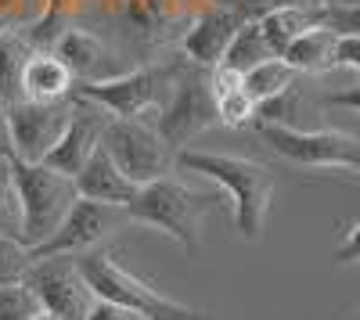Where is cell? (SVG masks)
Here are the masks:
<instances>
[{"label":"cell","mask_w":360,"mask_h":320,"mask_svg":"<svg viewBox=\"0 0 360 320\" xmlns=\"http://www.w3.org/2000/svg\"><path fill=\"white\" fill-rule=\"evenodd\" d=\"M0 155L15 159V144H11V115H8V105L0 101Z\"/></svg>","instance_id":"cell-30"},{"label":"cell","mask_w":360,"mask_h":320,"mask_svg":"<svg viewBox=\"0 0 360 320\" xmlns=\"http://www.w3.org/2000/svg\"><path fill=\"white\" fill-rule=\"evenodd\" d=\"M29 292L40 299L44 309H51L62 320H86V309L94 306V292L83 277L79 255H47L33 259L25 274Z\"/></svg>","instance_id":"cell-10"},{"label":"cell","mask_w":360,"mask_h":320,"mask_svg":"<svg viewBox=\"0 0 360 320\" xmlns=\"http://www.w3.org/2000/svg\"><path fill=\"white\" fill-rule=\"evenodd\" d=\"M217 108H220V123L224 126H252L259 105L249 98L245 86H238V91H231V94H224L217 101Z\"/></svg>","instance_id":"cell-25"},{"label":"cell","mask_w":360,"mask_h":320,"mask_svg":"<svg viewBox=\"0 0 360 320\" xmlns=\"http://www.w3.org/2000/svg\"><path fill=\"white\" fill-rule=\"evenodd\" d=\"M176 166L188 169V173H198V177L213 180L220 191H227L231 213H234V227H238V234H242V241L256 245L263 238L270 198H274V187H278L274 169L256 162V159L205 152V148L176 152Z\"/></svg>","instance_id":"cell-1"},{"label":"cell","mask_w":360,"mask_h":320,"mask_svg":"<svg viewBox=\"0 0 360 320\" xmlns=\"http://www.w3.org/2000/svg\"><path fill=\"white\" fill-rule=\"evenodd\" d=\"M76 8V0H44V15H51V18H62L65 22V15Z\"/></svg>","instance_id":"cell-31"},{"label":"cell","mask_w":360,"mask_h":320,"mask_svg":"<svg viewBox=\"0 0 360 320\" xmlns=\"http://www.w3.org/2000/svg\"><path fill=\"white\" fill-rule=\"evenodd\" d=\"M40 299L29 292V284H0V320H33L40 313Z\"/></svg>","instance_id":"cell-23"},{"label":"cell","mask_w":360,"mask_h":320,"mask_svg":"<svg viewBox=\"0 0 360 320\" xmlns=\"http://www.w3.org/2000/svg\"><path fill=\"white\" fill-rule=\"evenodd\" d=\"M79 267H83V277L90 284L94 299H105V302H115V306H127L148 320H205L202 309H191L184 302H176L162 292H155L144 277H137L134 270H127L115 255L108 252H83L79 255Z\"/></svg>","instance_id":"cell-3"},{"label":"cell","mask_w":360,"mask_h":320,"mask_svg":"<svg viewBox=\"0 0 360 320\" xmlns=\"http://www.w3.org/2000/svg\"><path fill=\"white\" fill-rule=\"evenodd\" d=\"M335 69H353V72L360 76V36H353V33H339Z\"/></svg>","instance_id":"cell-26"},{"label":"cell","mask_w":360,"mask_h":320,"mask_svg":"<svg viewBox=\"0 0 360 320\" xmlns=\"http://www.w3.org/2000/svg\"><path fill=\"white\" fill-rule=\"evenodd\" d=\"M335 47H339V33L328 25H314L299 36L281 58L295 69V72H307V76H317V72H328L335 69Z\"/></svg>","instance_id":"cell-18"},{"label":"cell","mask_w":360,"mask_h":320,"mask_svg":"<svg viewBox=\"0 0 360 320\" xmlns=\"http://www.w3.org/2000/svg\"><path fill=\"white\" fill-rule=\"evenodd\" d=\"M295 76H299V72L285 62V58H270V62H263V65H256V69H249V72L242 76V86L249 91V98H252L256 105H263V101H270V98H281L285 91H292Z\"/></svg>","instance_id":"cell-21"},{"label":"cell","mask_w":360,"mask_h":320,"mask_svg":"<svg viewBox=\"0 0 360 320\" xmlns=\"http://www.w3.org/2000/svg\"><path fill=\"white\" fill-rule=\"evenodd\" d=\"M76 191L79 198H94V201H108V206H130L137 198V184L115 166V159L108 155L105 144H98L94 155L86 159V166L76 177Z\"/></svg>","instance_id":"cell-15"},{"label":"cell","mask_w":360,"mask_h":320,"mask_svg":"<svg viewBox=\"0 0 360 320\" xmlns=\"http://www.w3.org/2000/svg\"><path fill=\"white\" fill-rule=\"evenodd\" d=\"M328 4H346V8H360V0H328Z\"/></svg>","instance_id":"cell-33"},{"label":"cell","mask_w":360,"mask_h":320,"mask_svg":"<svg viewBox=\"0 0 360 320\" xmlns=\"http://www.w3.org/2000/svg\"><path fill=\"white\" fill-rule=\"evenodd\" d=\"M108 119L112 115L101 105L72 94V119H69L62 140H58L51 148V155L44 159V166H51V169H58V173H65V177L76 180L79 169L86 166V159L94 155V148L101 144V133H105Z\"/></svg>","instance_id":"cell-12"},{"label":"cell","mask_w":360,"mask_h":320,"mask_svg":"<svg viewBox=\"0 0 360 320\" xmlns=\"http://www.w3.org/2000/svg\"><path fill=\"white\" fill-rule=\"evenodd\" d=\"M8 25H15V22H11L8 15H0V33H4V29H8Z\"/></svg>","instance_id":"cell-34"},{"label":"cell","mask_w":360,"mask_h":320,"mask_svg":"<svg viewBox=\"0 0 360 320\" xmlns=\"http://www.w3.org/2000/svg\"><path fill=\"white\" fill-rule=\"evenodd\" d=\"M256 133L274 148L285 162L303 169H349L360 177V137L339 130H299L292 123H252Z\"/></svg>","instance_id":"cell-6"},{"label":"cell","mask_w":360,"mask_h":320,"mask_svg":"<svg viewBox=\"0 0 360 320\" xmlns=\"http://www.w3.org/2000/svg\"><path fill=\"white\" fill-rule=\"evenodd\" d=\"M15 180H18V194H22V245L37 248L44 245L62 220L69 216L72 201L79 198L76 180L58 173L44 162H22L15 159Z\"/></svg>","instance_id":"cell-4"},{"label":"cell","mask_w":360,"mask_h":320,"mask_svg":"<svg viewBox=\"0 0 360 320\" xmlns=\"http://www.w3.org/2000/svg\"><path fill=\"white\" fill-rule=\"evenodd\" d=\"M33 320H62V316H54V313H51V309H40V313H37V316H33Z\"/></svg>","instance_id":"cell-32"},{"label":"cell","mask_w":360,"mask_h":320,"mask_svg":"<svg viewBox=\"0 0 360 320\" xmlns=\"http://www.w3.org/2000/svg\"><path fill=\"white\" fill-rule=\"evenodd\" d=\"M217 123H220V108L213 98V86H209V76L176 72L169 101L155 112V126H159L162 140L173 152H184V148H191V140L198 133H205Z\"/></svg>","instance_id":"cell-7"},{"label":"cell","mask_w":360,"mask_h":320,"mask_svg":"<svg viewBox=\"0 0 360 320\" xmlns=\"http://www.w3.org/2000/svg\"><path fill=\"white\" fill-rule=\"evenodd\" d=\"M11 115V144L15 159L22 162H44L51 148L62 140L69 119H72V94L62 101H15L8 105Z\"/></svg>","instance_id":"cell-11"},{"label":"cell","mask_w":360,"mask_h":320,"mask_svg":"<svg viewBox=\"0 0 360 320\" xmlns=\"http://www.w3.org/2000/svg\"><path fill=\"white\" fill-rule=\"evenodd\" d=\"M353 320H360V313H356V316H353Z\"/></svg>","instance_id":"cell-35"},{"label":"cell","mask_w":360,"mask_h":320,"mask_svg":"<svg viewBox=\"0 0 360 320\" xmlns=\"http://www.w3.org/2000/svg\"><path fill=\"white\" fill-rule=\"evenodd\" d=\"M220 201H224V191H195L188 184H180L176 177H162L155 184H144L137 198L127 206V213H130V223L162 230L173 241H180L184 255L195 259L202 245V220L213 209H220Z\"/></svg>","instance_id":"cell-2"},{"label":"cell","mask_w":360,"mask_h":320,"mask_svg":"<svg viewBox=\"0 0 360 320\" xmlns=\"http://www.w3.org/2000/svg\"><path fill=\"white\" fill-rule=\"evenodd\" d=\"M242 22H245V15L238 8H205L191 22L184 40H180L188 62H195L202 69H217L224 62V54H227V47H231V40H234Z\"/></svg>","instance_id":"cell-13"},{"label":"cell","mask_w":360,"mask_h":320,"mask_svg":"<svg viewBox=\"0 0 360 320\" xmlns=\"http://www.w3.org/2000/svg\"><path fill=\"white\" fill-rule=\"evenodd\" d=\"M130 223L127 206H108V201H94V198H76L69 216L62 220V227L54 234L29 248L33 259H47V255H83L94 252L101 241H108L115 230H123Z\"/></svg>","instance_id":"cell-9"},{"label":"cell","mask_w":360,"mask_h":320,"mask_svg":"<svg viewBox=\"0 0 360 320\" xmlns=\"http://www.w3.org/2000/svg\"><path fill=\"white\" fill-rule=\"evenodd\" d=\"M22 194L15 180V159L0 155V238L22 241Z\"/></svg>","instance_id":"cell-22"},{"label":"cell","mask_w":360,"mask_h":320,"mask_svg":"<svg viewBox=\"0 0 360 320\" xmlns=\"http://www.w3.org/2000/svg\"><path fill=\"white\" fill-rule=\"evenodd\" d=\"M335 267H349V263H360V220L346 230V238L339 241V248H335Z\"/></svg>","instance_id":"cell-27"},{"label":"cell","mask_w":360,"mask_h":320,"mask_svg":"<svg viewBox=\"0 0 360 320\" xmlns=\"http://www.w3.org/2000/svg\"><path fill=\"white\" fill-rule=\"evenodd\" d=\"M259 25H263L266 44L274 47V54L281 58L299 36L307 33V29L321 25V18H317V8L310 11V8H299V4H274L270 11L259 15Z\"/></svg>","instance_id":"cell-19"},{"label":"cell","mask_w":360,"mask_h":320,"mask_svg":"<svg viewBox=\"0 0 360 320\" xmlns=\"http://www.w3.org/2000/svg\"><path fill=\"white\" fill-rule=\"evenodd\" d=\"M270 58H278V54H274V47L266 44L259 18H245L242 25H238V33H234V40H231V47H227V54H224L220 65H227V69H234V72L245 76L249 69L270 62Z\"/></svg>","instance_id":"cell-20"},{"label":"cell","mask_w":360,"mask_h":320,"mask_svg":"<svg viewBox=\"0 0 360 320\" xmlns=\"http://www.w3.org/2000/svg\"><path fill=\"white\" fill-rule=\"evenodd\" d=\"M22 94L29 101H62L72 94V72L54 51H37L25 65Z\"/></svg>","instance_id":"cell-16"},{"label":"cell","mask_w":360,"mask_h":320,"mask_svg":"<svg viewBox=\"0 0 360 320\" xmlns=\"http://www.w3.org/2000/svg\"><path fill=\"white\" fill-rule=\"evenodd\" d=\"M54 54L65 62V69L72 72V79L79 83H101V79H112L119 76L112 69V51L108 44L90 33V29H79V25H69L62 36L54 44Z\"/></svg>","instance_id":"cell-14"},{"label":"cell","mask_w":360,"mask_h":320,"mask_svg":"<svg viewBox=\"0 0 360 320\" xmlns=\"http://www.w3.org/2000/svg\"><path fill=\"white\" fill-rule=\"evenodd\" d=\"M328 108H346V112H356L360 115V83L346 86V91H335V94H328L324 98Z\"/></svg>","instance_id":"cell-29"},{"label":"cell","mask_w":360,"mask_h":320,"mask_svg":"<svg viewBox=\"0 0 360 320\" xmlns=\"http://www.w3.org/2000/svg\"><path fill=\"white\" fill-rule=\"evenodd\" d=\"M29 267H33V252L18 238H0V284H22Z\"/></svg>","instance_id":"cell-24"},{"label":"cell","mask_w":360,"mask_h":320,"mask_svg":"<svg viewBox=\"0 0 360 320\" xmlns=\"http://www.w3.org/2000/svg\"><path fill=\"white\" fill-rule=\"evenodd\" d=\"M101 144L137 187L169 177V169L176 166V152L155 126V112L141 115V119H115L112 115L101 133Z\"/></svg>","instance_id":"cell-5"},{"label":"cell","mask_w":360,"mask_h":320,"mask_svg":"<svg viewBox=\"0 0 360 320\" xmlns=\"http://www.w3.org/2000/svg\"><path fill=\"white\" fill-rule=\"evenodd\" d=\"M86 320H148L127 306H115V302H105V299H94V306L86 309Z\"/></svg>","instance_id":"cell-28"},{"label":"cell","mask_w":360,"mask_h":320,"mask_svg":"<svg viewBox=\"0 0 360 320\" xmlns=\"http://www.w3.org/2000/svg\"><path fill=\"white\" fill-rule=\"evenodd\" d=\"M37 54V47L29 44V36L22 33V25H8L0 33V101L4 105H15L22 101V76H25V65L29 58Z\"/></svg>","instance_id":"cell-17"},{"label":"cell","mask_w":360,"mask_h":320,"mask_svg":"<svg viewBox=\"0 0 360 320\" xmlns=\"http://www.w3.org/2000/svg\"><path fill=\"white\" fill-rule=\"evenodd\" d=\"M173 79L176 72H166V69H134L101 83H79L76 94L101 105L115 119H141V115L159 112L169 101Z\"/></svg>","instance_id":"cell-8"}]
</instances>
